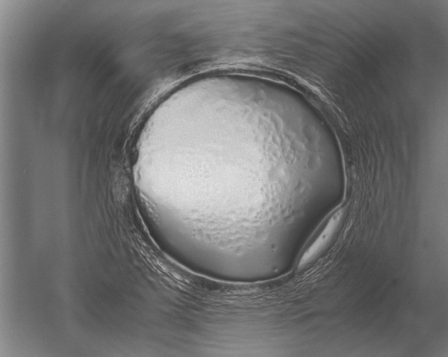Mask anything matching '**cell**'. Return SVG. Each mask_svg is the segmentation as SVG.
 Here are the masks:
<instances>
[{"label": "cell", "mask_w": 448, "mask_h": 357, "mask_svg": "<svg viewBox=\"0 0 448 357\" xmlns=\"http://www.w3.org/2000/svg\"><path fill=\"white\" fill-rule=\"evenodd\" d=\"M342 215V210H339L330 217L318 236L303 252L299 261L300 267L306 265L325 249L335 235Z\"/></svg>", "instance_id": "cell-1"}]
</instances>
